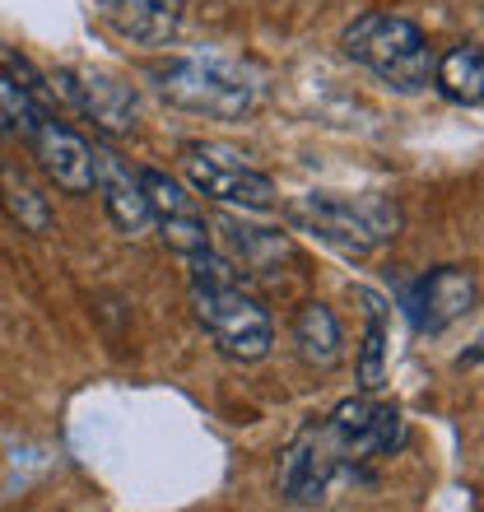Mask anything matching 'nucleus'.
Wrapping results in <instances>:
<instances>
[{
  "label": "nucleus",
  "mask_w": 484,
  "mask_h": 512,
  "mask_svg": "<svg viewBox=\"0 0 484 512\" xmlns=\"http://www.w3.org/2000/svg\"><path fill=\"white\" fill-rule=\"evenodd\" d=\"M149 84L159 89L163 103L210 117V122H242L266 103V70L224 52H187L149 66Z\"/></svg>",
  "instance_id": "obj_1"
},
{
  "label": "nucleus",
  "mask_w": 484,
  "mask_h": 512,
  "mask_svg": "<svg viewBox=\"0 0 484 512\" xmlns=\"http://www.w3.org/2000/svg\"><path fill=\"white\" fill-rule=\"evenodd\" d=\"M191 266V308L196 322L205 326V336L215 340V350L233 364H256L266 359L275 345V326L270 312L261 308V298L242 289V275L229 256H219L215 247L187 256Z\"/></svg>",
  "instance_id": "obj_2"
},
{
  "label": "nucleus",
  "mask_w": 484,
  "mask_h": 512,
  "mask_svg": "<svg viewBox=\"0 0 484 512\" xmlns=\"http://www.w3.org/2000/svg\"><path fill=\"white\" fill-rule=\"evenodd\" d=\"M298 233H308L340 256H373L401 238V205L391 196H340V191H308L284 205Z\"/></svg>",
  "instance_id": "obj_3"
},
{
  "label": "nucleus",
  "mask_w": 484,
  "mask_h": 512,
  "mask_svg": "<svg viewBox=\"0 0 484 512\" xmlns=\"http://www.w3.org/2000/svg\"><path fill=\"white\" fill-rule=\"evenodd\" d=\"M340 47L350 61H359L363 70H373L377 80L396 89V94H419L433 80V52L429 38L419 33V24L401 19L387 10H363L345 33Z\"/></svg>",
  "instance_id": "obj_4"
},
{
  "label": "nucleus",
  "mask_w": 484,
  "mask_h": 512,
  "mask_svg": "<svg viewBox=\"0 0 484 512\" xmlns=\"http://www.w3.org/2000/svg\"><path fill=\"white\" fill-rule=\"evenodd\" d=\"M177 163H182L187 187L215 205H229V210H270V205L280 201L275 182H270L261 168H252V163L229 145L187 140L182 154H177Z\"/></svg>",
  "instance_id": "obj_5"
},
{
  "label": "nucleus",
  "mask_w": 484,
  "mask_h": 512,
  "mask_svg": "<svg viewBox=\"0 0 484 512\" xmlns=\"http://www.w3.org/2000/svg\"><path fill=\"white\" fill-rule=\"evenodd\" d=\"M331 443L340 447L345 466L350 461H373V457H391L396 447L405 443V419L396 405L373 401V391L350 396L331 410V419H322Z\"/></svg>",
  "instance_id": "obj_6"
},
{
  "label": "nucleus",
  "mask_w": 484,
  "mask_h": 512,
  "mask_svg": "<svg viewBox=\"0 0 484 512\" xmlns=\"http://www.w3.org/2000/svg\"><path fill=\"white\" fill-rule=\"evenodd\" d=\"M345 471V457H340V447L331 443V433L326 424H308V429L298 433L294 443L280 452V494L284 503H294V508H312V503H322L336 485V475Z\"/></svg>",
  "instance_id": "obj_7"
},
{
  "label": "nucleus",
  "mask_w": 484,
  "mask_h": 512,
  "mask_svg": "<svg viewBox=\"0 0 484 512\" xmlns=\"http://www.w3.org/2000/svg\"><path fill=\"white\" fill-rule=\"evenodd\" d=\"M140 191H145L149 215L159 224L163 243L173 247V252L191 256V252H205V247H210V229H205L201 196H196V191H187L182 182L159 173V168H140Z\"/></svg>",
  "instance_id": "obj_8"
},
{
  "label": "nucleus",
  "mask_w": 484,
  "mask_h": 512,
  "mask_svg": "<svg viewBox=\"0 0 484 512\" xmlns=\"http://www.w3.org/2000/svg\"><path fill=\"white\" fill-rule=\"evenodd\" d=\"M28 140H33V159L42 163V173L52 177L61 191H70V196H89L94 191V145L80 131L61 126L56 117H38Z\"/></svg>",
  "instance_id": "obj_9"
},
{
  "label": "nucleus",
  "mask_w": 484,
  "mask_h": 512,
  "mask_svg": "<svg viewBox=\"0 0 484 512\" xmlns=\"http://www.w3.org/2000/svg\"><path fill=\"white\" fill-rule=\"evenodd\" d=\"M471 308H475V275L461 266L433 270L415 289H405L410 322H415L419 331H429V336H438V331H447L452 322H461Z\"/></svg>",
  "instance_id": "obj_10"
},
{
  "label": "nucleus",
  "mask_w": 484,
  "mask_h": 512,
  "mask_svg": "<svg viewBox=\"0 0 484 512\" xmlns=\"http://www.w3.org/2000/svg\"><path fill=\"white\" fill-rule=\"evenodd\" d=\"M56 89H61L84 117H94L108 135H126L135 126V94L126 84L98 75V70H61V75H56Z\"/></svg>",
  "instance_id": "obj_11"
},
{
  "label": "nucleus",
  "mask_w": 484,
  "mask_h": 512,
  "mask_svg": "<svg viewBox=\"0 0 484 512\" xmlns=\"http://www.w3.org/2000/svg\"><path fill=\"white\" fill-rule=\"evenodd\" d=\"M94 191L103 196V210H108V219L121 233L140 238V233L154 229L149 201H145V191H140V173H131L108 149H94Z\"/></svg>",
  "instance_id": "obj_12"
},
{
  "label": "nucleus",
  "mask_w": 484,
  "mask_h": 512,
  "mask_svg": "<svg viewBox=\"0 0 484 512\" xmlns=\"http://www.w3.org/2000/svg\"><path fill=\"white\" fill-rule=\"evenodd\" d=\"M112 28L121 38L140 42V47H163L173 42L177 24H182V0H108Z\"/></svg>",
  "instance_id": "obj_13"
},
{
  "label": "nucleus",
  "mask_w": 484,
  "mask_h": 512,
  "mask_svg": "<svg viewBox=\"0 0 484 512\" xmlns=\"http://www.w3.org/2000/svg\"><path fill=\"white\" fill-rule=\"evenodd\" d=\"M294 345L312 368H336L340 354H345L336 312L326 308V303H303L294 312Z\"/></svg>",
  "instance_id": "obj_14"
},
{
  "label": "nucleus",
  "mask_w": 484,
  "mask_h": 512,
  "mask_svg": "<svg viewBox=\"0 0 484 512\" xmlns=\"http://www.w3.org/2000/svg\"><path fill=\"white\" fill-rule=\"evenodd\" d=\"M433 75H438V84H443V94L452 98V103H461V108H480V98H484V56H480L475 42L452 47V52L433 66Z\"/></svg>",
  "instance_id": "obj_15"
},
{
  "label": "nucleus",
  "mask_w": 484,
  "mask_h": 512,
  "mask_svg": "<svg viewBox=\"0 0 484 512\" xmlns=\"http://www.w3.org/2000/svg\"><path fill=\"white\" fill-rule=\"evenodd\" d=\"M368 303V331H363V345H359V387L363 391H377L387 382V322H382V303L373 294H363Z\"/></svg>",
  "instance_id": "obj_16"
},
{
  "label": "nucleus",
  "mask_w": 484,
  "mask_h": 512,
  "mask_svg": "<svg viewBox=\"0 0 484 512\" xmlns=\"http://www.w3.org/2000/svg\"><path fill=\"white\" fill-rule=\"evenodd\" d=\"M224 238H229V247L242 256V270H252V275H266V256H275V261L284 256L280 233L256 229V224H242V219H229V224H224Z\"/></svg>",
  "instance_id": "obj_17"
},
{
  "label": "nucleus",
  "mask_w": 484,
  "mask_h": 512,
  "mask_svg": "<svg viewBox=\"0 0 484 512\" xmlns=\"http://www.w3.org/2000/svg\"><path fill=\"white\" fill-rule=\"evenodd\" d=\"M42 112L28 94V84H19L10 70H0V135H28Z\"/></svg>",
  "instance_id": "obj_18"
},
{
  "label": "nucleus",
  "mask_w": 484,
  "mask_h": 512,
  "mask_svg": "<svg viewBox=\"0 0 484 512\" xmlns=\"http://www.w3.org/2000/svg\"><path fill=\"white\" fill-rule=\"evenodd\" d=\"M5 205H10V215L24 224V229H33V233H42L47 224H52V215H47V201H42L38 191L28 187L24 177H5Z\"/></svg>",
  "instance_id": "obj_19"
}]
</instances>
